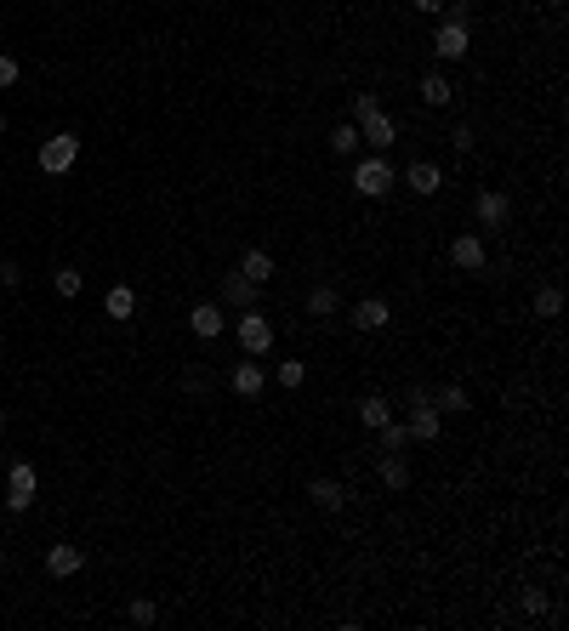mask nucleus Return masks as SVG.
Returning <instances> with one entry per match:
<instances>
[{
	"instance_id": "nucleus-1",
	"label": "nucleus",
	"mask_w": 569,
	"mask_h": 631,
	"mask_svg": "<svg viewBox=\"0 0 569 631\" xmlns=\"http://www.w3.org/2000/svg\"><path fill=\"white\" fill-rule=\"evenodd\" d=\"M393 182H398V171H393L388 160H381V154H371V160L353 165V188H359L364 199H381V194L393 188Z\"/></svg>"
},
{
	"instance_id": "nucleus-2",
	"label": "nucleus",
	"mask_w": 569,
	"mask_h": 631,
	"mask_svg": "<svg viewBox=\"0 0 569 631\" xmlns=\"http://www.w3.org/2000/svg\"><path fill=\"white\" fill-rule=\"evenodd\" d=\"M239 347L251 353V359H263V353L273 347V325L263 319V307H245L239 313Z\"/></svg>"
},
{
	"instance_id": "nucleus-3",
	"label": "nucleus",
	"mask_w": 569,
	"mask_h": 631,
	"mask_svg": "<svg viewBox=\"0 0 569 631\" xmlns=\"http://www.w3.org/2000/svg\"><path fill=\"white\" fill-rule=\"evenodd\" d=\"M74 160H80V137H46L40 143V171L46 177H63Z\"/></svg>"
},
{
	"instance_id": "nucleus-4",
	"label": "nucleus",
	"mask_w": 569,
	"mask_h": 631,
	"mask_svg": "<svg viewBox=\"0 0 569 631\" xmlns=\"http://www.w3.org/2000/svg\"><path fill=\"white\" fill-rule=\"evenodd\" d=\"M35 506V467L29 461H12L6 472V512H29Z\"/></svg>"
},
{
	"instance_id": "nucleus-5",
	"label": "nucleus",
	"mask_w": 569,
	"mask_h": 631,
	"mask_svg": "<svg viewBox=\"0 0 569 631\" xmlns=\"http://www.w3.org/2000/svg\"><path fill=\"white\" fill-rule=\"evenodd\" d=\"M433 52H439V63H461V57L473 52V40H467V23H450V18H439Z\"/></svg>"
},
{
	"instance_id": "nucleus-6",
	"label": "nucleus",
	"mask_w": 569,
	"mask_h": 631,
	"mask_svg": "<svg viewBox=\"0 0 569 631\" xmlns=\"http://www.w3.org/2000/svg\"><path fill=\"white\" fill-rule=\"evenodd\" d=\"M410 438L416 444H439V410H433V398H410Z\"/></svg>"
},
{
	"instance_id": "nucleus-7",
	"label": "nucleus",
	"mask_w": 569,
	"mask_h": 631,
	"mask_svg": "<svg viewBox=\"0 0 569 631\" xmlns=\"http://www.w3.org/2000/svg\"><path fill=\"white\" fill-rule=\"evenodd\" d=\"M473 217H479L484 228H506V217H513V199H506L501 188H484L479 199H473Z\"/></svg>"
},
{
	"instance_id": "nucleus-8",
	"label": "nucleus",
	"mask_w": 569,
	"mask_h": 631,
	"mask_svg": "<svg viewBox=\"0 0 569 631\" xmlns=\"http://www.w3.org/2000/svg\"><path fill=\"white\" fill-rule=\"evenodd\" d=\"M359 143H371V148H393L398 143V126L388 120V109H376V114L359 120Z\"/></svg>"
},
{
	"instance_id": "nucleus-9",
	"label": "nucleus",
	"mask_w": 569,
	"mask_h": 631,
	"mask_svg": "<svg viewBox=\"0 0 569 631\" xmlns=\"http://www.w3.org/2000/svg\"><path fill=\"white\" fill-rule=\"evenodd\" d=\"M405 188L427 199V194H439V188H444V171H439L433 160H416V165H410V171H405Z\"/></svg>"
},
{
	"instance_id": "nucleus-10",
	"label": "nucleus",
	"mask_w": 569,
	"mask_h": 631,
	"mask_svg": "<svg viewBox=\"0 0 569 631\" xmlns=\"http://www.w3.org/2000/svg\"><path fill=\"white\" fill-rule=\"evenodd\" d=\"M450 262H456V268H467V273H484V239L479 234H461L450 245Z\"/></svg>"
},
{
	"instance_id": "nucleus-11",
	"label": "nucleus",
	"mask_w": 569,
	"mask_h": 631,
	"mask_svg": "<svg viewBox=\"0 0 569 631\" xmlns=\"http://www.w3.org/2000/svg\"><path fill=\"white\" fill-rule=\"evenodd\" d=\"M388 302H381V296H364L359 307H353V330H388Z\"/></svg>"
},
{
	"instance_id": "nucleus-12",
	"label": "nucleus",
	"mask_w": 569,
	"mask_h": 631,
	"mask_svg": "<svg viewBox=\"0 0 569 631\" xmlns=\"http://www.w3.org/2000/svg\"><path fill=\"white\" fill-rule=\"evenodd\" d=\"M46 569H52L57 580H69V575H80V569H86V552L80 546H52V552H46Z\"/></svg>"
},
{
	"instance_id": "nucleus-13",
	"label": "nucleus",
	"mask_w": 569,
	"mask_h": 631,
	"mask_svg": "<svg viewBox=\"0 0 569 631\" xmlns=\"http://www.w3.org/2000/svg\"><path fill=\"white\" fill-rule=\"evenodd\" d=\"M307 501H314L319 512H336V506L347 501V489H342V478H314L307 484Z\"/></svg>"
},
{
	"instance_id": "nucleus-14",
	"label": "nucleus",
	"mask_w": 569,
	"mask_h": 631,
	"mask_svg": "<svg viewBox=\"0 0 569 631\" xmlns=\"http://www.w3.org/2000/svg\"><path fill=\"white\" fill-rule=\"evenodd\" d=\"M188 330L205 336V342H211V336H222V307H217V302H199L194 313H188Z\"/></svg>"
},
{
	"instance_id": "nucleus-15",
	"label": "nucleus",
	"mask_w": 569,
	"mask_h": 631,
	"mask_svg": "<svg viewBox=\"0 0 569 631\" xmlns=\"http://www.w3.org/2000/svg\"><path fill=\"white\" fill-rule=\"evenodd\" d=\"M222 302L245 313V307H256V285L245 279V273H228V279H222Z\"/></svg>"
},
{
	"instance_id": "nucleus-16",
	"label": "nucleus",
	"mask_w": 569,
	"mask_h": 631,
	"mask_svg": "<svg viewBox=\"0 0 569 631\" xmlns=\"http://www.w3.org/2000/svg\"><path fill=\"white\" fill-rule=\"evenodd\" d=\"M422 103H427V109H450V97H456V86L450 80H444V74H422Z\"/></svg>"
},
{
	"instance_id": "nucleus-17",
	"label": "nucleus",
	"mask_w": 569,
	"mask_h": 631,
	"mask_svg": "<svg viewBox=\"0 0 569 631\" xmlns=\"http://www.w3.org/2000/svg\"><path fill=\"white\" fill-rule=\"evenodd\" d=\"M353 410H359V421L371 427V433H376L381 421H393V404H388V398H381V393H364V398H359V404H353Z\"/></svg>"
},
{
	"instance_id": "nucleus-18",
	"label": "nucleus",
	"mask_w": 569,
	"mask_h": 631,
	"mask_svg": "<svg viewBox=\"0 0 569 631\" xmlns=\"http://www.w3.org/2000/svg\"><path fill=\"white\" fill-rule=\"evenodd\" d=\"M239 273H245L251 285H268V279H273V256H268V251H245V256H239Z\"/></svg>"
},
{
	"instance_id": "nucleus-19",
	"label": "nucleus",
	"mask_w": 569,
	"mask_h": 631,
	"mask_svg": "<svg viewBox=\"0 0 569 631\" xmlns=\"http://www.w3.org/2000/svg\"><path fill=\"white\" fill-rule=\"evenodd\" d=\"M228 387H234L239 398H256L263 393V364H239V370L228 376Z\"/></svg>"
},
{
	"instance_id": "nucleus-20",
	"label": "nucleus",
	"mask_w": 569,
	"mask_h": 631,
	"mask_svg": "<svg viewBox=\"0 0 569 631\" xmlns=\"http://www.w3.org/2000/svg\"><path fill=\"white\" fill-rule=\"evenodd\" d=\"M376 472H381V484H388V489H405V484H410V461H405V455H381Z\"/></svg>"
},
{
	"instance_id": "nucleus-21",
	"label": "nucleus",
	"mask_w": 569,
	"mask_h": 631,
	"mask_svg": "<svg viewBox=\"0 0 569 631\" xmlns=\"http://www.w3.org/2000/svg\"><path fill=\"white\" fill-rule=\"evenodd\" d=\"M103 307H109V319H131L137 313V290L131 285H114L109 296H103Z\"/></svg>"
},
{
	"instance_id": "nucleus-22",
	"label": "nucleus",
	"mask_w": 569,
	"mask_h": 631,
	"mask_svg": "<svg viewBox=\"0 0 569 631\" xmlns=\"http://www.w3.org/2000/svg\"><path fill=\"white\" fill-rule=\"evenodd\" d=\"M376 433H381V455H405V444H410V427L405 421H381Z\"/></svg>"
},
{
	"instance_id": "nucleus-23",
	"label": "nucleus",
	"mask_w": 569,
	"mask_h": 631,
	"mask_svg": "<svg viewBox=\"0 0 569 631\" xmlns=\"http://www.w3.org/2000/svg\"><path fill=\"white\" fill-rule=\"evenodd\" d=\"M558 313H564V290L541 285V290H535V319H558Z\"/></svg>"
},
{
	"instance_id": "nucleus-24",
	"label": "nucleus",
	"mask_w": 569,
	"mask_h": 631,
	"mask_svg": "<svg viewBox=\"0 0 569 631\" xmlns=\"http://www.w3.org/2000/svg\"><path fill=\"white\" fill-rule=\"evenodd\" d=\"M433 410L461 415V410H467V387H456V381H450V387H439V393H433Z\"/></svg>"
},
{
	"instance_id": "nucleus-25",
	"label": "nucleus",
	"mask_w": 569,
	"mask_h": 631,
	"mask_svg": "<svg viewBox=\"0 0 569 631\" xmlns=\"http://www.w3.org/2000/svg\"><path fill=\"white\" fill-rule=\"evenodd\" d=\"M307 313H314V319H331V313H336V290H331V285H314V290H307Z\"/></svg>"
},
{
	"instance_id": "nucleus-26",
	"label": "nucleus",
	"mask_w": 569,
	"mask_h": 631,
	"mask_svg": "<svg viewBox=\"0 0 569 631\" xmlns=\"http://www.w3.org/2000/svg\"><path fill=\"white\" fill-rule=\"evenodd\" d=\"M52 290L57 296H80V268H52Z\"/></svg>"
},
{
	"instance_id": "nucleus-27",
	"label": "nucleus",
	"mask_w": 569,
	"mask_h": 631,
	"mask_svg": "<svg viewBox=\"0 0 569 631\" xmlns=\"http://www.w3.org/2000/svg\"><path fill=\"white\" fill-rule=\"evenodd\" d=\"M331 148L336 154H353V148H359V126H353V120H347V126H336L331 131Z\"/></svg>"
},
{
	"instance_id": "nucleus-28",
	"label": "nucleus",
	"mask_w": 569,
	"mask_h": 631,
	"mask_svg": "<svg viewBox=\"0 0 569 631\" xmlns=\"http://www.w3.org/2000/svg\"><path fill=\"white\" fill-rule=\"evenodd\" d=\"M302 381H307V364L302 359H285L280 364V387H302Z\"/></svg>"
},
{
	"instance_id": "nucleus-29",
	"label": "nucleus",
	"mask_w": 569,
	"mask_h": 631,
	"mask_svg": "<svg viewBox=\"0 0 569 631\" xmlns=\"http://www.w3.org/2000/svg\"><path fill=\"white\" fill-rule=\"evenodd\" d=\"M126 614H131V626H154V620H160V609H154L148 597H137V603H131Z\"/></svg>"
},
{
	"instance_id": "nucleus-30",
	"label": "nucleus",
	"mask_w": 569,
	"mask_h": 631,
	"mask_svg": "<svg viewBox=\"0 0 569 631\" xmlns=\"http://www.w3.org/2000/svg\"><path fill=\"white\" fill-rule=\"evenodd\" d=\"M182 393L205 398V393H211V376H205V370H182Z\"/></svg>"
},
{
	"instance_id": "nucleus-31",
	"label": "nucleus",
	"mask_w": 569,
	"mask_h": 631,
	"mask_svg": "<svg viewBox=\"0 0 569 631\" xmlns=\"http://www.w3.org/2000/svg\"><path fill=\"white\" fill-rule=\"evenodd\" d=\"M376 109H381L376 91H353V120H364V114H376Z\"/></svg>"
},
{
	"instance_id": "nucleus-32",
	"label": "nucleus",
	"mask_w": 569,
	"mask_h": 631,
	"mask_svg": "<svg viewBox=\"0 0 569 631\" xmlns=\"http://www.w3.org/2000/svg\"><path fill=\"white\" fill-rule=\"evenodd\" d=\"M524 609H530V614H547V620H558V609H552V603H547V592H535V586L524 592Z\"/></svg>"
},
{
	"instance_id": "nucleus-33",
	"label": "nucleus",
	"mask_w": 569,
	"mask_h": 631,
	"mask_svg": "<svg viewBox=\"0 0 569 631\" xmlns=\"http://www.w3.org/2000/svg\"><path fill=\"white\" fill-rule=\"evenodd\" d=\"M0 285H6V290H18V285H23V273H18V262H12L6 251H0Z\"/></svg>"
},
{
	"instance_id": "nucleus-34",
	"label": "nucleus",
	"mask_w": 569,
	"mask_h": 631,
	"mask_svg": "<svg viewBox=\"0 0 569 631\" xmlns=\"http://www.w3.org/2000/svg\"><path fill=\"white\" fill-rule=\"evenodd\" d=\"M450 143H456V154H473V143H479V131H473V126H456V131H450Z\"/></svg>"
},
{
	"instance_id": "nucleus-35",
	"label": "nucleus",
	"mask_w": 569,
	"mask_h": 631,
	"mask_svg": "<svg viewBox=\"0 0 569 631\" xmlns=\"http://www.w3.org/2000/svg\"><path fill=\"white\" fill-rule=\"evenodd\" d=\"M0 86H18V57L0 52Z\"/></svg>"
},
{
	"instance_id": "nucleus-36",
	"label": "nucleus",
	"mask_w": 569,
	"mask_h": 631,
	"mask_svg": "<svg viewBox=\"0 0 569 631\" xmlns=\"http://www.w3.org/2000/svg\"><path fill=\"white\" fill-rule=\"evenodd\" d=\"M410 6H416V12H433V18H439V12H444V0H410Z\"/></svg>"
},
{
	"instance_id": "nucleus-37",
	"label": "nucleus",
	"mask_w": 569,
	"mask_h": 631,
	"mask_svg": "<svg viewBox=\"0 0 569 631\" xmlns=\"http://www.w3.org/2000/svg\"><path fill=\"white\" fill-rule=\"evenodd\" d=\"M0 433H6V415H0Z\"/></svg>"
},
{
	"instance_id": "nucleus-38",
	"label": "nucleus",
	"mask_w": 569,
	"mask_h": 631,
	"mask_svg": "<svg viewBox=\"0 0 569 631\" xmlns=\"http://www.w3.org/2000/svg\"><path fill=\"white\" fill-rule=\"evenodd\" d=\"M0 131H6V114H0Z\"/></svg>"
},
{
	"instance_id": "nucleus-39",
	"label": "nucleus",
	"mask_w": 569,
	"mask_h": 631,
	"mask_svg": "<svg viewBox=\"0 0 569 631\" xmlns=\"http://www.w3.org/2000/svg\"><path fill=\"white\" fill-rule=\"evenodd\" d=\"M552 6H564V0H552Z\"/></svg>"
}]
</instances>
